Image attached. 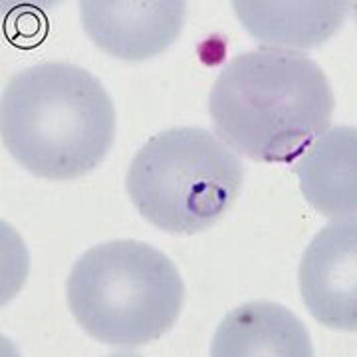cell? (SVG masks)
<instances>
[{"label": "cell", "mask_w": 357, "mask_h": 357, "mask_svg": "<svg viewBox=\"0 0 357 357\" xmlns=\"http://www.w3.org/2000/svg\"><path fill=\"white\" fill-rule=\"evenodd\" d=\"M244 185L241 157L203 128H171L135 153L126 189L141 217L171 234L215 227Z\"/></svg>", "instance_id": "4"}, {"label": "cell", "mask_w": 357, "mask_h": 357, "mask_svg": "<svg viewBox=\"0 0 357 357\" xmlns=\"http://www.w3.org/2000/svg\"><path fill=\"white\" fill-rule=\"evenodd\" d=\"M211 356L215 357H312L304 321L274 302H248L227 314L218 324Z\"/></svg>", "instance_id": "9"}, {"label": "cell", "mask_w": 357, "mask_h": 357, "mask_svg": "<svg viewBox=\"0 0 357 357\" xmlns=\"http://www.w3.org/2000/svg\"><path fill=\"white\" fill-rule=\"evenodd\" d=\"M294 173L310 206L328 218L357 211V129L328 128L296 159Z\"/></svg>", "instance_id": "8"}, {"label": "cell", "mask_w": 357, "mask_h": 357, "mask_svg": "<svg viewBox=\"0 0 357 357\" xmlns=\"http://www.w3.org/2000/svg\"><path fill=\"white\" fill-rule=\"evenodd\" d=\"M6 151L28 173L72 181L91 173L115 139V109L102 82L68 62H40L6 84L0 105Z\"/></svg>", "instance_id": "2"}, {"label": "cell", "mask_w": 357, "mask_h": 357, "mask_svg": "<svg viewBox=\"0 0 357 357\" xmlns=\"http://www.w3.org/2000/svg\"><path fill=\"white\" fill-rule=\"evenodd\" d=\"M250 38L276 50L318 48L345 24L354 10L351 0H232Z\"/></svg>", "instance_id": "7"}, {"label": "cell", "mask_w": 357, "mask_h": 357, "mask_svg": "<svg viewBox=\"0 0 357 357\" xmlns=\"http://www.w3.org/2000/svg\"><path fill=\"white\" fill-rule=\"evenodd\" d=\"M6 36L13 42L14 46L20 48H32L38 46L48 32V22L46 16L32 8V6H22V8H14L6 24Z\"/></svg>", "instance_id": "10"}, {"label": "cell", "mask_w": 357, "mask_h": 357, "mask_svg": "<svg viewBox=\"0 0 357 357\" xmlns=\"http://www.w3.org/2000/svg\"><path fill=\"white\" fill-rule=\"evenodd\" d=\"M335 98L318 62L294 50L244 52L208 98L217 137L260 163H294L332 123Z\"/></svg>", "instance_id": "1"}, {"label": "cell", "mask_w": 357, "mask_h": 357, "mask_svg": "<svg viewBox=\"0 0 357 357\" xmlns=\"http://www.w3.org/2000/svg\"><path fill=\"white\" fill-rule=\"evenodd\" d=\"M82 26L105 54L143 62L175 44L187 16L185 0H82Z\"/></svg>", "instance_id": "6"}, {"label": "cell", "mask_w": 357, "mask_h": 357, "mask_svg": "<svg viewBox=\"0 0 357 357\" xmlns=\"http://www.w3.org/2000/svg\"><path fill=\"white\" fill-rule=\"evenodd\" d=\"M310 316L340 332L357 330V218H332L307 244L298 268Z\"/></svg>", "instance_id": "5"}, {"label": "cell", "mask_w": 357, "mask_h": 357, "mask_svg": "<svg viewBox=\"0 0 357 357\" xmlns=\"http://www.w3.org/2000/svg\"><path fill=\"white\" fill-rule=\"evenodd\" d=\"M66 298L77 326L112 347L135 349L163 337L183 310L185 284L161 250L141 241H109L72 266Z\"/></svg>", "instance_id": "3"}]
</instances>
